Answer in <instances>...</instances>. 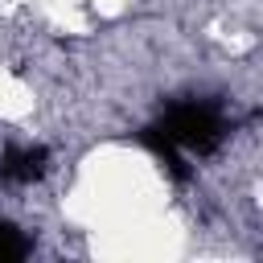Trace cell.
I'll list each match as a JSON object with an SVG mask.
<instances>
[{
    "label": "cell",
    "instance_id": "cell-1",
    "mask_svg": "<svg viewBox=\"0 0 263 263\" xmlns=\"http://www.w3.org/2000/svg\"><path fill=\"white\" fill-rule=\"evenodd\" d=\"M160 127L168 132V140L185 152H197V156H210L222 136H226V123L214 107L205 103H168L164 115H160Z\"/></svg>",
    "mask_w": 263,
    "mask_h": 263
},
{
    "label": "cell",
    "instance_id": "cell-2",
    "mask_svg": "<svg viewBox=\"0 0 263 263\" xmlns=\"http://www.w3.org/2000/svg\"><path fill=\"white\" fill-rule=\"evenodd\" d=\"M49 168V152L37 144V148H4L0 152V181L8 185H29V181H41Z\"/></svg>",
    "mask_w": 263,
    "mask_h": 263
},
{
    "label": "cell",
    "instance_id": "cell-3",
    "mask_svg": "<svg viewBox=\"0 0 263 263\" xmlns=\"http://www.w3.org/2000/svg\"><path fill=\"white\" fill-rule=\"evenodd\" d=\"M140 144H148L156 156H160V164L177 177V181H189V164L181 160V148L168 140V132L160 127V123H148V127H140Z\"/></svg>",
    "mask_w": 263,
    "mask_h": 263
},
{
    "label": "cell",
    "instance_id": "cell-4",
    "mask_svg": "<svg viewBox=\"0 0 263 263\" xmlns=\"http://www.w3.org/2000/svg\"><path fill=\"white\" fill-rule=\"evenodd\" d=\"M25 255H29V238L12 222H0V263H16Z\"/></svg>",
    "mask_w": 263,
    "mask_h": 263
}]
</instances>
